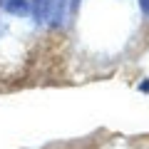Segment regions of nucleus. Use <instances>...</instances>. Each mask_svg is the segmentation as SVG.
Returning a JSON list of instances; mask_svg holds the SVG:
<instances>
[{"label":"nucleus","instance_id":"1","mask_svg":"<svg viewBox=\"0 0 149 149\" xmlns=\"http://www.w3.org/2000/svg\"><path fill=\"white\" fill-rule=\"evenodd\" d=\"M5 8L13 15H27V0H10V3H5Z\"/></svg>","mask_w":149,"mask_h":149},{"label":"nucleus","instance_id":"2","mask_svg":"<svg viewBox=\"0 0 149 149\" xmlns=\"http://www.w3.org/2000/svg\"><path fill=\"white\" fill-rule=\"evenodd\" d=\"M139 5H142V13H144V17H149V0H139Z\"/></svg>","mask_w":149,"mask_h":149},{"label":"nucleus","instance_id":"3","mask_svg":"<svg viewBox=\"0 0 149 149\" xmlns=\"http://www.w3.org/2000/svg\"><path fill=\"white\" fill-rule=\"evenodd\" d=\"M139 90H142V92H149V80L142 82V85H139Z\"/></svg>","mask_w":149,"mask_h":149}]
</instances>
